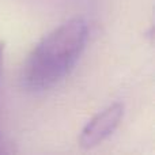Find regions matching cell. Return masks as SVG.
<instances>
[{
	"label": "cell",
	"instance_id": "3957f363",
	"mask_svg": "<svg viewBox=\"0 0 155 155\" xmlns=\"http://www.w3.org/2000/svg\"><path fill=\"white\" fill-rule=\"evenodd\" d=\"M3 59H4V45L3 42H0V76H2L3 71Z\"/></svg>",
	"mask_w": 155,
	"mask_h": 155
},
{
	"label": "cell",
	"instance_id": "7a4b0ae2",
	"mask_svg": "<svg viewBox=\"0 0 155 155\" xmlns=\"http://www.w3.org/2000/svg\"><path fill=\"white\" fill-rule=\"evenodd\" d=\"M124 116V105L120 102L109 105L102 112L95 114L83 128L79 137V144L83 148H93L101 144L120 125Z\"/></svg>",
	"mask_w": 155,
	"mask_h": 155
},
{
	"label": "cell",
	"instance_id": "6da1fadb",
	"mask_svg": "<svg viewBox=\"0 0 155 155\" xmlns=\"http://www.w3.org/2000/svg\"><path fill=\"white\" fill-rule=\"evenodd\" d=\"M88 38L83 18H72L34 46L22 68L21 82L29 91H45L60 83L79 61Z\"/></svg>",
	"mask_w": 155,
	"mask_h": 155
}]
</instances>
